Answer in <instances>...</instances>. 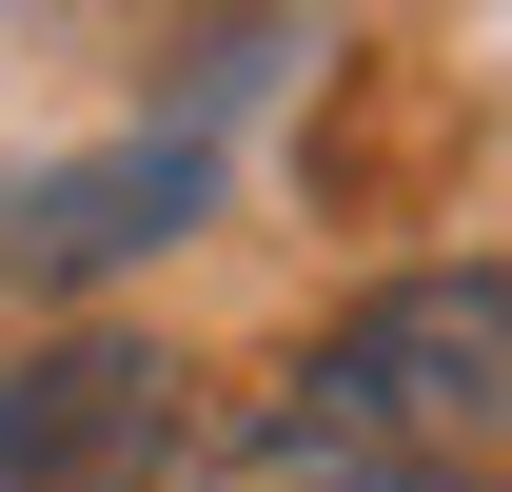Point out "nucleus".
<instances>
[{"instance_id":"obj_4","label":"nucleus","mask_w":512,"mask_h":492,"mask_svg":"<svg viewBox=\"0 0 512 492\" xmlns=\"http://www.w3.org/2000/svg\"><path fill=\"white\" fill-rule=\"evenodd\" d=\"M237 492H493V473H394V453H256Z\"/></svg>"},{"instance_id":"obj_2","label":"nucleus","mask_w":512,"mask_h":492,"mask_svg":"<svg viewBox=\"0 0 512 492\" xmlns=\"http://www.w3.org/2000/svg\"><path fill=\"white\" fill-rule=\"evenodd\" d=\"M197 394L158 335H60L0 374V492H178Z\"/></svg>"},{"instance_id":"obj_1","label":"nucleus","mask_w":512,"mask_h":492,"mask_svg":"<svg viewBox=\"0 0 512 492\" xmlns=\"http://www.w3.org/2000/svg\"><path fill=\"white\" fill-rule=\"evenodd\" d=\"M512 433V276L493 256H434V276H375V296L335 315L276 433L256 453H394V473H473Z\"/></svg>"},{"instance_id":"obj_3","label":"nucleus","mask_w":512,"mask_h":492,"mask_svg":"<svg viewBox=\"0 0 512 492\" xmlns=\"http://www.w3.org/2000/svg\"><path fill=\"white\" fill-rule=\"evenodd\" d=\"M217 197V99H178L158 138H119V158H60V178H20V217H0V256L20 276H119V256H158Z\"/></svg>"}]
</instances>
